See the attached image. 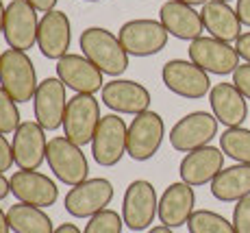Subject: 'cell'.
<instances>
[{"instance_id":"30","label":"cell","mask_w":250,"mask_h":233,"mask_svg":"<svg viewBox=\"0 0 250 233\" xmlns=\"http://www.w3.org/2000/svg\"><path fill=\"white\" fill-rule=\"evenodd\" d=\"M20 124H22V120H20L18 103L0 87V133H4V135L16 133V129Z\"/></svg>"},{"instance_id":"18","label":"cell","mask_w":250,"mask_h":233,"mask_svg":"<svg viewBox=\"0 0 250 233\" xmlns=\"http://www.w3.org/2000/svg\"><path fill=\"white\" fill-rule=\"evenodd\" d=\"M13 163L20 170H37L46 162V129L35 120H26L13 133Z\"/></svg>"},{"instance_id":"6","label":"cell","mask_w":250,"mask_h":233,"mask_svg":"<svg viewBox=\"0 0 250 233\" xmlns=\"http://www.w3.org/2000/svg\"><path fill=\"white\" fill-rule=\"evenodd\" d=\"M100 118V103L94 94H74L65 107L63 135L79 146H87L94 140Z\"/></svg>"},{"instance_id":"5","label":"cell","mask_w":250,"mask_h":233,"mask_svg":"<svg viewBox=\"0 0 250 233\" xmlns=\"http://www.w3.org/2000/svg\"><path fill=\"white\" fill-rule=\"evenodd\" d=\"M118 37L124 50L128 52V57H152L167 46L170 33L157 20L135 18V20H128L120 26Z\"/></svg>"},{"instance_id":"37","label":"cell","mask_w":250,"mask_h":233,"mask_svg":"<svg viewBox=\"0 0 250 233\" xmlns=\"http://www.w3.org/2000/svg\"><path fill=\"white\" fill-rule=\"evenodd\" d=\"M9 194H11V183L4 177V172H0V201H4Z\"/></svg>"},{"instance_id":"2","label":"cell","mask_w":250,"mask_h":233,"mask_svg":"<svg viewBox=\"0 0 250 233\" xmlns=\"http://www.w3.org/2000/svg\"><path fill=\"white\" fill-rule=\"evenodd\" d=\"M46 162L52 174L70 187L89 179V163L83 153V146L74 144L65 135H55L52 140H48Z\"/></svg>"},{"instance_id":"4","label":"cell","mask_w":250,"mask_h":233,"mask_svg":"<svg viewBox=\"0 0 250 233\" xmlns=\"http://www.w3.org/2000/svg\"><path fill=\"white\" fill-rule=\"evenodd\" d=\"M166 138V122L157 111H144L133 118L126 135V155L133 162H148L159 153Z\"/></svg>"},{"instance_id":"38","label":"cell","mask_w":250,"mask_h":233,"mask_svg":"<svg viewBox=\"0 0 250 233\" xmlns=\"http://www.w3.org/2000/svg\"><path fill=\"white\" fill-rule=\"evenodd\" d=\"M55 233H83V231H81L79 227L74 225V222H63V225L57 227Z\"/></svg>"},{"instance_id":"11","label":"cell","mask_w":250,"mask_h":233,"mask_svg":"<svg viewBox=\"0 0 250 233\" xmlns=\"http://www.w3.org/2000/svg\"><path fill=\"white\" fill-rule=\"evenodd\" d=\"M111 201H113V183L109 179L96 177L70 187V192L65 194L63 207L74 218H91L103 210H107V205Z\"/></svg>"},{"instance_id":"35","label":"cell","mask_w":250,"mask_h":233,"mask_svg":"<svg viewBox=\"0 0 250 233\" xmlns=\"http://www.w3.org/2000/svg\"><path fill=\"white\" fill-rule=\"evenodd\" d=\"M235 11H237V16H239V20H242L244 26H250V0H237Z\"/></svg>"},{"instance_id":"23","label":"cell","mask_w":250,"mask_h":233,"mask_svg":"<svg viewBox=\"0 0 250 233\" xmlns=\"http://www.w3.org/2000/svg\"><path fill=\"white\" fill-rule=\"evenodd\" d=\"M209 105L211 114L227 129L242 127V122L248 118V100L233 83H218L211 87Z\"/></svg>"},{"instance_id":"42","label":"cell","mask_w":250,"mask_h":233,"mask_svg":"<svg viewBox=\"0 0 250 233\" xmlns=\"http://www.w3.org/2000/svg\"><path fill=\"white\" fill-rule=\"evenodd\" d=\"M179 2H185V4H189V7H203V4H207L209 0H179Z\"/></svg>"},{"instance_id":"19","label":"cell","mask_w":250,"mask_h":233,"mask_svg":"<svg viewBox=\"0 0 250 233\" xmlns=\"http://www.w3.org/2000/svg\"><path fill=\"white\" fill-rule=\"evenodd\" d=\"M72 44V24L65 11H48L40 18V31H37V48L46 59L59 61L68 55Z\"/></svg>"},{"instance_id":"31","label":"cell","mask_w":250,"mask_h":233,"mask_svg":"<svg viewBox=\"0 0 250 233\" xmlns=\"http://www.w3.org/2000/svg\"><path fill=\"white\" fill-rule=\"evenodd\" d=\"M230 222H233L235 233H250V196L237 201Z\"/></svg>"},{"instance_id":"15","label":"cell","mask_w":250,"mask_h":233,"mask_svg":"<svg viewBox=\"0 0 250 233\" xmlns=\"http://www.w3.org/2000/svg\"><path fill=\"white\" fill-rule=\"evenodd\" d=\"M65 85L59 76H48L40 83L35 96H33V111H35V122H40L46 131H57L63 127L65 107Z\"/></svg>"},{"instance_id":"34","label":"cell","mask_w":250,"mask_h":233,"mask_svg":"<svg viewBox=\"0 0 250 233\" xmlns=\"http://www.w3.org/2000/svg\"><path fill=\"white\" fill-rule=\"evenodd\" d=\"M235 50L239 52V59H244L246 64H250V31L239 35V40L235 42Z\"/></svg>"},{"instance_id":"45","label":"cell","mask_w":250,"mask_h":233,"mask_svg":"<svg viewBox=\"0 0 250 233\" xmlns=\"http://www.w3.org/2000/svg\"><path fill=\"white\" fill-rule=\"evenodd\" d=\"M224 2H230V0H224Z\"/></svg>"},{"instance_id":"9","label":"cell","mask_w":250,"mask_h":233,"mask_svg":"<svg viewBox=\"0 0 250 233\" xmlns=\"http://www.w3.org/2000/svg\"><path fill=\"white\" fill-rule=\"evenodd\" d=\"M126 135L128 127L120 114H107L100 118L96 135L91 140V157L98 166L111 168L122 162L126 155Z\"/></svg>"},{"instance_id":"27","label":"cell","mask_w":250,"mask_h":233,"mask_svg":"<svg viewBox=\"0 0 250 233\" xmlns=\"http://www.w3.org/2000/svg\"><path fill=\"white\" fill-rule=\"evenodd\" d=\"M222 153L237 163H250V129L230 127L220 135Z\"/></svg>"},{"instance_id":"29","label":"cell","mask_w":250,"mask_h":233,"mask_svg":"<svg viewBox=\"0 0 250 233\" xmlns=\"http://www.w3.org/2000/svg\"><path fill=\"white\" fill-rule=\"evenodd\" d=\"M122 229H124L122 216L107 207V210H103L100 213L89 218L83 233H122Z\"/></svg>"},{"instance_id":"26","label":"cell","mask_w":250,"mask_h":233,"mask_svg":"<svg viewBox=\"0 0 250 233\" xmlns=\"http://www.w3.org/2000/svg\"><path fill=\"white\" fill-rule=\"evenodd\" d=\"M7 220L13 233H55L50 216L35 205L18 203L7 210Z\"/></svg>"},{"instance_id":"43","label":"cell","mask_w":250,"mask_h":233,"mask_svg":"<svg viewBox=\"0 0 250 233\" xmlns=\"http://www.w3.org/2000/svg\"><path fill=\"white\" fill-rule=\"evenodd\" d=\"M85 2H100V0H85Z\"/></svg>"},{"instance_id":"1","label":"cell","mask_w":250,"mask_h":233,"mask_svg":"<svg viewBox=\"0 0 250 233\" xmlns=\"http://www.w3.org/2000/svg\"><path fill=\"white\" fill-rule=\"evenodd\" d=\"M81 52L98 68L103 74L113 79L122 76L128 70V52L124 50L118 35H113L109 28L89 26L79 37Z\"/></svg>"},{"instance_id":"41","label":"cell","mask_w":250,"mask_h":233,"mask_svg":"<svg viewBox=\"0 0 250 233\" xmlns=\"http://www.w3.org/2000/svg\"><path fill=\"white\" fill-rule=\"evenodd\" d=\"M148 233H174V231H172L170 227H166V225H159V227H152Z\"/></svg>"},{"instance_id":"16","label":"cell","mask_w":250,"mask_h":233,"mask_svg":"<svg viewBox=\"0 0 250 233\" xmlns=\"http://www.w3.org/2000/svg\"><path fill=\"white\" fill-rule=\"evenodd\" d=\"M57 76L61 79L68 90L76 92V94H96V92H103L104 79L103 72L98 70L87 57L81 52H68L65 57H61L57 61Z\"/></svg>"},{"instance_id":"21","label":"cell","mask_w":250,"mask_h":233,"mask_svg":"<svg viewBox=\"0 0 250 233\" xmlns=\"http://www.w3.org/2000/svg\"><path fill=\"white\" fill-rule=\"evenodd\" d=\"M159 22L172 37L183 42L198 40V37H203V31H205L200 11H196L194 7H189L185 2H179V0H166L161 4Z\"/></svg>"},{"instance_id":"7","label":"cell","mask_w":250,"mask_h":233,"mask_svg":"<svg viewBox=\"0 0 250 233\" xmlns=\"http://www.w3.org/2000/svg\"><path fill=\"white\" fill-rule=\"evenodd\" d=\"M159 216L157 190L146 179H135L122 198V220L131 231H144Z\"/></svg>"},{"instance_id":"25","label":"cell","mask_w":250,"mask_h":233,"mask_svg":"<svg viewBox=\"0 0 250 233\" xmlns=\"http://www.w3.org/2000/svg\"><path fill=\"white\" fill-rule=\"evenodd\" d=\"M211 194L222 203H237L250 196V163L222 168L211 181Z\"/></svg>"},{"instance_id":"20","label":"cell","mask_w":250,"mask_h":233,"mask_svg":"<svg viewBox=\"0 0 250 233\" xmlns=\"http://www.w3.org/2000/svg\"><path fill=\"white\" fill-rule=\"evenodd\" d=\"M222 168H224L222 148H215L209 144V146L185 153V157L181 159L179 174H181L183 183H187L191 187H198V186L213 181Z\"/></svg>"},{"instance_id":"32","label":"cell","mask_w":250,"mask_h":233,"mask_svg":"<svg viewBox=\"0 0 250 233\" xmlns=\"http://www.w3.org/2000/svg\"><path fill=\"white\" fill-rule=\"evenodd\" d=\"M233 85L244 94V98L250 100V64L237 66V70L233 72Z\"/></svg>"},{"instance_id":"8","label":"cell","mask_w":250,"mask_h":233,"mask_svg":"<svg viewBox=\"0 0 250 233\" xmlns=\"http://www.w3.org/2000/svg\"><path fill=\"white\" fill-rule=\"evenodd\" d=\"M163 85L172 92V94L181 96L187 100H198L205 98L211 92L209 72H205L200 66L187 59H170L161 70Z\"/></svg>"},{"instance_id":"28","label":"cell","mask_w":250,"mask_h":233,"mask_svg":"<svg viewBox=\"0 0 250 233\" xmlns=\"http://www.w3.org/2000/svg\"><path fill=\"white\" fill-rule=\"evenodd\" d=\"M189 233H235L233 222H229L222 213L211 210H196L187 220Z\"/></svg>"},{"instance_id":"12","label":"cell","mask_w":250,"mask_h":233,"mask_svg":"<svg viewBox=\"0 0 250 233\" xmlns=\"http://www.w3.org/2000/svg\"><path fill=\"white\" fill-rule=\"evenodd\" d=\"M189 61H194L196 66H200L209 74L227 76L233 74L239 66V52L235 50V46H230L229 42L215 40V37H198V40L189 42Z\"/></svg>"},{"instance_id":"17","label":"cell","mask_w":250,"mask_h":233,"mask_svg":"<svg viewBox=\"0 0 250 233\" xmlns=\"http://www.w3.org/2000/svg\"><path fill=\"white\" fill-rule=\"evenodd\" d=\"M103 105L109 107L113 114H124V116H137L150 109V92L142 83L131 79H113L104 83L103 92Z\"/></svg>"},{"instance_id":"13","label":"cell","mask_w":250,"mask_h":233,"mask_svg":"<svg viewBox=\"0 0 250 233\" xmlns=\"http://www.w3.org/2000/svg\"><path fill=\"white\" fill-rule=\"evenodd\" d=\"M37 9L26 0H11L4 13V40L9 48L16 50H31L37 46V31H40V18Z\"/></svg>"},{"instance_id":"39","label":"cell","mask_w":250,"mask_h":233,"mask_svg":"<svg viewBox=\"0 0 250 233\" xmlns=\"http://www.w3.org/2000/svg\"><path fill=\"white\" fill-rule=\"evenodd\" d=\"M11 227H9V220H7V211L0 210V233H9Z\"/></svg>"},{"instance_id":"33","label":"cell","mask_w":250,"mask_h":233,"mask_svg":"<svg viewBox=\"0 0 250 233\" xmlns=\"http://www.w3.org/2000/svg\"><path fill=\"white\" fill-rule=\"evenodd\" d=\"M13 166V146L7 140V135L0 133V172L11 170Z\"/></svg>"},{"instance_id":"40","label":"cell","mask_w":250,"mask_h":233,"mask_svg":"<svg viewBox=\"0 0 250 233\" xmlns=\"http://www.w3.org/2000/svg\"><path fill=\"white\" fill-rule=\"evenodd\" d=\"M4 13H7V7H4L2 0H0V35L4 33Z\"/></svg>"},{"instance_id":"24","label":"cell","mask_w":250,"mask_h":233,"mask_svg":"<svg viewBox=\"0 0 250 233\" xmlns=\"http://www.w3.org/2000/svg\"><path fill=\"white\" fill-rule=\"evenodd\" d=\"M203 24L205 31H209L211 37L222 42H237L242 35V20H239L237 11L230 7L224 0H209L207 4H203Z\"/></svg>"},{"instance_id":"22","label":"cell","mask_w":250,"mask_h":233,"mask_svg":"<svg viewBox=\"0 0 250 233\" xmlns=\"http://www.w3.org/2000/svg\"><path fill=\"white\" fill-rule=\"evenodd\" d=\"M194 207H196L194 187L183 181L170 183L159 198V222L170 227V229L183 227L187 225L191 213L196 211Z\"/></svg>"},{"instance_id":"14","label":"cell","mask_w":250,"mask_h":233,"mask_svg":"<svg viewBox=\"0 0 250 233\" xmlns=\"http://www.w3.org/2000/svg\"><path fill=\"white\" fill-rule=\"evenodd\" d=\"M11 183V194L18 203H26V205L35 207H52L59 198V187L48 174L40 170H18L13 177L9 179Z\"/></svg>"},{"instance_id":"36","label":"cell","mask_w":250,"mask_h":233,"mask_svg":"<svg viewBox=\"0 0 250 233\" xmlns=\"http://www.w3.org/2000/svg\"><path fill=\"white\" fill-rule=\"evenodd\" d=\"M26 2L33 4L40 13H48V11H55V7H57L59 0H26Z\"/></svg>"},{"instance_id":"10","label":"cell","mask_w":250,"mask_h":233,"mask_svg":"<svg viewBox=\"0 0 250 233\" xmlns=\"http://www.w3.org/2000/svg\"><path fill=\"white\" fill-rule=\"evenodd\" d=\"M218 118L209 111H191L183 116L170 129V144L179 153H191L196 148L209 146L218 135Z\"/></svg>"},{"instance_id":"44","label":"cell","mask_w":250,"mask_h":233,"mask_svg":"<svg viewBox=\"0 0 250 233\" xmlns=\"http://www.w3.org/2000/svg\"><path fill=\"white\" fill-rule=\"evenodd\" d=\"M0 64H2V52H0Z\"/></svg>"},{"instance_id":"3","label":"cell","mask_w":250,"mask_h":233,"mask_svg":"<svg viewBox=\"0 0 250 233\" xmlns=\"http://www.w3.org/2000/svg\"><path fill=\"white\" fill-rule=\"evenodd\" d=\"M0 87L11 96L16 103H28L33 100L37 87V72L35 64L24 50L7 48L2 52V64H0Z\"/></svg>"}]
</instances>
